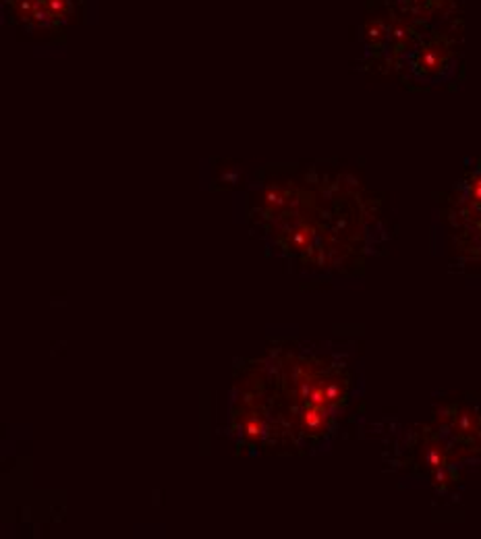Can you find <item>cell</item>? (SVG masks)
<instances>
[{
  "instance_id": "1",
  "label": "cell",
  "mask_w": 481,
  "mask_h": 539,
  "mask_svg": "<svg viewBox=\"0 0 481 539\" xmlns=\"http://www.w3.org/2000/svg\"><path fill=\"white\" fill-rule=\"evenodd\" d=\"M457 33L458 30L425 32L404 60L407 71L428 86H438L455 77L461 62V38Z\"/></svg>"
},
{
  "instance_id": "2",
  "label": "cell",
  "mask_w": 481,
  "mask_h": 539,
  "mask_svg": "<svg viewBox=\"0 0 481 539\" xmlns=\"http://www.w3.org/2000/svg\"><path fill=\"white\" fill-rule=\"evenodd\" d=\"M402 15L431 30H461V0H393Z\"/></svg>"
}]
</instances>
